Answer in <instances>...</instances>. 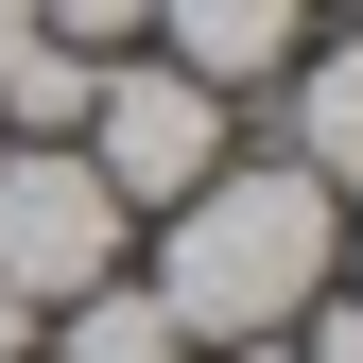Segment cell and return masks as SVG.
<instances>
[{
  "label": "cell",
  "instance_id": "6da1fadb",
  "mask_svg": "<svg viewBox=\"0 0 363 363\" xmlns=\"http://www.w3.org/2000/svg\"><path fill=\"white\" fill-rule=\"evenodd\" d=\"M329 259H346V208L311 191V173H277V156H225L191 208H156L139 294L173 311V346H277L294 311L329 294Z\"/></svg>",
  "mask_w": 363,
  "mask_h": 363
},
{
  "label": "cell",
  "instance_id": "7a4b0ae2",
  "mask_svg": "<svg viewBox=\"0 0 363 363\" xmlns=\"http://www.w3.org/2000/svg\"><path fill=\"white\" fill-rule=\"evenodd\" d=\"M69 156L156 225V208H191L208 173L242 156V104H225V86H191L173 52H104V86H86V121H69Z\"/></svg>",
  "mask_w": 363,
  "mask_h": 363
},
{
  "label": "cell",
  "instance_id": "3957f363",
  "mask_svg": "<svg viewBox=\"0 0 363 363\" xmlns=\"http://www.w3.org/2000/svg\"><path fill=\"white\" fill-rule=\"evenodd\" d=\"M121 259H139V208L104 191L69 139H0V294L52 329L69 294H104Z\"/></svg>",
  "mask_w": 363,
  "mask_h": 363
},
{
  "label": "cell",
  "instance_id": "277c9868",
  "mask_svg": "<svg viewBox=\"0 0 363 363\" xmlns=\"http://www.w3.org/2000/svg\"><path fill=\"white\" fill-rule=\"evenodd\" d=\"M259 104H277V139H259V156H277V173H311L329 208H363V35H311V52L259 86Z\"/></svg>",
  "mask_w": 363,
  "mask_h": 363
},
{
  "label": "cell",
  "instance_id": "5b68a950",
  "mask_svg": "<svg viewBox=\"0 0 363 363\" xmlns=\"http://www.w3.org/2000/svg\"><path fill=\"white\" fill-rule=\"evenodd\" d=\"M139 52H173L191 86H225V104H242V86H277V69L311 52V0H156Z\"/></svg>",
  "mask_w": 363,
  "mask_h": 363
},
{
  "label": "cell",
  "instance_id": "8992f818",
  "mask_svg": "<svg viewBox=\"0 0 363 363\" xmlns=\"http://www.w3.org/2000/svg\"><path fill=\"white\" fill-rule=\"evenodd\" d=\"M35 363H191V346H173V311L139 294V259H121L104 294H69L52 329H35Z\"/></svg>",
  "mask_w": 363,
  "mask_h": 363
},
{
  "label": "cell",
  "instance_id": "52a82bcc",
  "mask_svg": "<svg viewBox=\"0 0 363 363\" xmlns=\"http://www.w3.org/2000/svg\"><path fill=\"white\" fill-rule=\"evenodd\" d=\"M35 35H52V52H139L156 0H35Z\"/></svg>",
  "mask_w": 363,
  "mask_h": 363
},
{
  "label": "cell",
  "instance_id": "ba28073f",
  "mask_svg": "<svg viewBox=\"0 0 363 363\" xmlns=\"http://www.w3.org/2000/svg\"><path fill=\"white\" fill-rule=\"evenodd\" d=\"M277 363H363V294H311L294 329H277Z\"/></svg>",
  "mask_w": 363,
  "mask_h": 363
},
{
  "label": "cell",
  "instance_id": "9c48e42d",
  "mask_svg": "<svg viewBox=\"0 0 363 363\" xmlns=\"http://www.w3.org/2000/svg\"><path fill=\"white\" fill-rule=\"evenodd\" d=\"M0 363H35V311H18V294H0Z\"/></svg>",
  "mask_w": 363,
  "mask_h": 363
},
{
  "label": "cell",
  "instance_id": "30bf717a",
  "mask_svg": "<svg viewBox=\"0 0 363 363\" xmlns=\"http://www.w3.org/2000/svg\"><path fill=\"white\" fill-rule=\"evenodd\" d=\"M329 294H363V208H346V259H329Z\"/></svg>",
  "mask_w": 363,
  "mask_h": 363
},
{
  "label": "cell",
  "instance_id": "8fae6325",
  "mask_svg": "<svg viewBox=\"0 0 363 363\" xmlns=\"http://www.w3.org/2000/svg\"><path fill=\"white\" fill-rule=\"evenodd\" d=\"M18 35H35V0H0V52H18Z\"/></svg>",
  "mask_w": 363,
  "mask_h": 363
},
{
  "label": "cell",
  "instance_id": "7c38bea8",
  "mask_svg": "<svg viewBox=\"0 0 363 363\" xmlns=\"http://www.w3.org/2000/svg\"><path fill=\"white\" fill-rule=\"evenodd\" d=\"M191 363H277V346H191Z\"/></svg>",
  "mask_w": 363,
  "mask_h": 363
}]
</instances>
